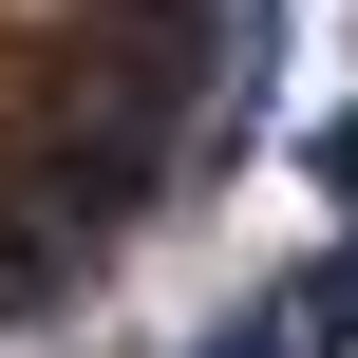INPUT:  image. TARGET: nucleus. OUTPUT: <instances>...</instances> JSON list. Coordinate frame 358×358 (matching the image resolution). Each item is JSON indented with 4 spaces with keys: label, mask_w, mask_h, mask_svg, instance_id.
I'll list each match as a JSON object with an SVG mask.
<instances>
[{
    "label": "nucleus",
    "mask_w": 358,
    "mask_h": 358,
    "mask_svg": "<svg viewBox=\"0 0 358 358\" xmlns=\"http://www.w3.org/2000/svg\"><path fill=\"white\" fill-rule=\"evenodd\" d=\"M76 264H94V245H76L57 208H19V189H0V321H38V302H76Z\"/></svg>",
    "instance_id": "2"
},
{
    "label": "nucleus",
    "mask_w": 358,
    "mask_h": 358,
    "mask_svg": "<svg viewBox=\"0 0 358 358\" xmlns=\"http://www.w3.org/2000/svg\"><path fill=\"white\" fill-rule=\"evenodd\" d=\"M340 340H358V245H340V264H283L208 358H340Z\"/></svg>",
    "instance_id": "1"
},
{
    "label": "nucleus",
    "mask_w": 358,
    "mask_h": 358,
    "mask_svg": "<svg viewBox=\"0 0 358 358\" xmlns=\"http://www.w3.org/2000/svg\"><path fill=\"white\" fill-rule=\"evenodd\" d=\"M302 170H321V208H340V227H358V94H340V113H321V132H302Z\"/></svg>",
    "instance_id": "3"
}]
</instances>
